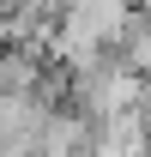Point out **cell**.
I'll return each instance as SVG.
<instances>
[{
	"mask_svg": "<svg viewBox=\"0 0 151 157\" xmlns=\"http://www.w3.org/2000/svg\"><path fill=\"white\" fill-rule=\"evenodd\" d=\"M133 6H139V12H151V0H133Z\"/></svg>",
	"mask_w": 151,
	"mask_h": 157,
	"instance_id": "1",
	"label": "cell"
}]
</instances>
